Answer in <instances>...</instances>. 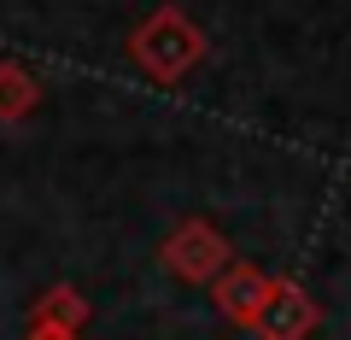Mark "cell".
Returning a JSON list of instances; mask_svg holds the SVG:
<instances>
[{
  "instance_id": "obj_2",
  "label": "cell",
  "mask_w": 351,
  "mask_h": 340,
  "mask_svg": "<svg viewBox=\"0 0 351 340\" xmlns=\"http://www.w3.org/2000/svg\"><path fill=\"white\" fill-rule=\"evenodd\" d=\"M164 258H170V270L182 282H211L217 270H223V240H217V229H205V223H188L182 235L164 247Z\"/></svg>"
},
{
  "instance_id": "obj_3",
  "label": "cell",
  "mask_w": 351,
  "mask_h": 340,
  "mask_svg": "<svg viewBox=\"0 0 351 340\" xmlns=\"http://www.w3.org/2000/svg\"><path fill=\"white\" fill-rule=\"evenodd\" d=\"M252 328H258L263 340H299L304 328H311V305L293 288H269L263 305H258V317H252Z\"/></svg>"
},
{
  "instance_id": "obj_5",
  "label": "cell",
  "mask_w": 351,
  "mask_h": 340,
  "mask_svg": "<svg viewBox=\"0 0 351 340\" xmlns=\"http://www.w3.org/2000/svg\"><path fill=\"white\" fill-rule=\"evenodd\" d=\"M24 340H82V335H76L71 323H29Z\"/></svg>"
},
{
  "instance_id": "obj_1",
  "label": "cell",
  "mask_w": 351,
  "mask_h": 340,
  "mask_svg": "<svg viewBox=\"0 0 351 340\" xmlns=\"http://www.w3.org/2000/svg\"><path fill=\"white\" fill-rule=\"evenodd\" d=\"M129 53H135V65H141L147 76L176 82V76H188L193 65L205 59V41H199V30H193L182 12H158V18H147V24L135 30Z\"/></svg>"
},
{
  "instance_id": "obj_4",
  "label": "cell",
  "mask_w": 351,
  "mask_h": 340,
  "mask_svg": "<svg viewBox=\"0 0 351 340\" xmlns=\"http://www.w3.org/2000/svg\"><path fill=\"white\" fill-rule=\"evenodd\" d=\"M263 293H269V282L258 276V270H228V282H217V305H223L228 323H252L263 305Z\"/></svg>"
}]
</instances>
